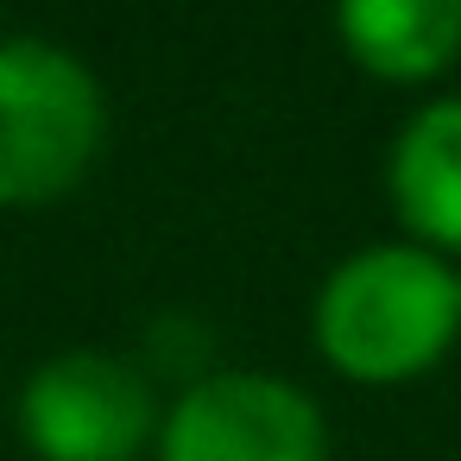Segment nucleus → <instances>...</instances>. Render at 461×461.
<instances>
[{
	"label": "nucleus",
	"instance_id": "nucleus-1",
	"mask_svg": "<svg viewBox=\"0 0 461 461\" xmlns=\"http://www.w3.org/2000/svg\"><path fill=\"white\" fill-rule=\"evenodd\" d=\"M455 329V272L417 240H385L341 259L316 297V348L329 354V366L366 385L436 366Z\"/></svg>",
	"mask_w": 461,
	"mask_h": 461
},
{
	"label": "nucleus",
	"instance_id": "nucleus-2",
	"mask_svg": "<svg viewBox=\"0 0 461 461\" xmlns=\"http://www.w3.org/2000/svg\"><path fill=\"white\" fill-rule=\"evenodd\" d=\"M102 146V89L51 39H0V209L58 203Z\"/></svg>",
	"mask_w": 461,
	"mask_h": 461
},
{
	"label": "nucleus",
	"instance_id": "nucleus-3",
	"mask_svg": "<svg viewBox=\"0 0 461 461\" xmlns=\"http://www.w3.org/2000/svg\"><path fill=\"white\" fill-rule=\"evenodd\" d=\"M20 429L39 461H133L158 429V398L121 354L70 348L26 379Z\"/></svg>",
	"mask_w": 461,
	"mask_h": 461
},
{
	"label": "nucleus",
	"instance_id": "nucleus-4",
	"mask_svg": "<svg viewBox=\"0 0 461 461\" xmlns=\"http://www.w3.org/2000/svg\"><path fill=\"white\" fill-rule=\"evenodd\" d=\"M158 461H329V429L291 379L215 373L165 411Z\"/></svg>",
	"mask_w": 461,
	"mask_h": 461
},
{
	"label": "nucleus",
	"instance_id": "nucleus-5",
	"mask_svg": "<svg viewBox=\"0 0 461 461\" xmlns=\"http://www.w3.org/2000/svg\"><path fill=\"white\" fill-rule=\"evenodd\" d=\"M385 190L417 247L461 253V95L429 102L404 121V133L392 140Z\"/></svg>",
	"mask_w": 461,
	"mask_h": 461
},
{
	"label": "nucleus",
	"instance_id": "nucleus-6",
	"mask_svg": "<svg viewBox=\"0 0 461 461\" xmlns=\"http://www.w3.org/2000/svg\"><path fill=\"white\" fill-rule=\"evenodd\" d=\"M348 58L385 83H423L461 58V0H341Z\"/></svg>",
	"mask_w": 461,
	"mask_h": 461
},
{
	"label": "nucleus",
	"instance_id": "nucleus-7",
	"mask_svg": "<svg viewBox=\"0 0 461 461\" xmlns=\"http://www.w3.org/2000/svg\"><path fill=\"white\" fill-rule=\"evenodd\" d=\"M455 310H461V272H455Z\"/></svg>",
	"mask_w": 461,
	"mask_h": 461
}]
</instances>
